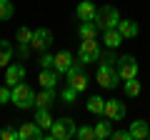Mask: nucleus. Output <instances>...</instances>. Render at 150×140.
<instances>
[{"mask_svg": "<svg viewBox=\"0 0 150 140\" xmlns=\"http://www.w3.org/2000/svg\"><path fill=\"white\" fill-rule=\"evenodd\" d=\"M68 80V85H73L78 93H83L88 88V75H83V73H78V75H73V78H65Z\"/></svg>", "mask_w": 150, "mask_h": 140, "instance_id": "5701e85b", "label": "nucleus"}, {"mask_svg": "<svg viewBox=\"0 0 150 140\" xmlns=\"http://www.w3.org/2000/svg\"><path fill=\"white\" fill-rule=\"evenodd\" d=\"M35 123L40 125L43 130H50V128H53V118H50L48 108H38V113H35Z\"/></svg>", "mask_w": 150, "mask_h": 140, "instance_id": "412c9836", "label": "nucleus"}, {"mask_svg": "<svg viewBox=\"0 0 150 140\" xmlns=\"http://www.w3.org/2000/svg\"><path fill=\"white\" fill-rule=\"evenodd\" d=\"M18 135H20V140H43L45 130L33 120V123H23L20 128H18Z\"/></svg>", "mask_w": 150, "mask_h": 140, "instance_id": "6e6552de", "label": "nucleus"}, {"mask_svg": "<svg viewBox=\"0 0 150 140\" xmlns=\"http://www.w3.org/2000/svg\"><path fill=\"white\" fill-rule=\"evenodd\" d=\"M78 133L73 118H63V120H53V128H50V138L53 140H70Z\"/></svg>", "mask_w": 150, "mask_h": 140, "instance_id": "39448f33", "label": "nucleus"}, {"mask_svg": "<svg viewBox=\"0 0 150 140\" xmlns=\"http://www.w3.org/2000/svg\"><path fill=\"white\" fill-rule=\"evenodd\" d=\"M110 123H112L110 118H108V120H98V123H95V140H105V138H110V135H112Z\"/></svg>", "mask_w": 150, "mask_h": 140, "instance_id": "aec40b11", "label": "nucleus"}, {"mask_svg": "<svg viewBox=\"0 0 150 140\" xmlns=\"http://www.w3.org/2000/svg\"><path fill=\"white\" fill-rule=\"evenodd\" d=\"M60 73L55 68H43V73H40V78H38V83H40V85L43 88H55L58 85V80H60Z\"/></svg>", "mask_w": 150, "mask_h": 140, "instance_id": "9b49d317", "label": "nucleus"}, {"mask_svg": "<svg viewBox=\"0 0 150 140\" xmlns=\"http://www.w3.org/2000/svg\"><path fill=\"white\" fill-rule=\"evenodd\" d=\"M30 40H33L30 28H18V43H20V48H30Z\"/></svg>", "mask_w": 150, "mask_h": 140, "instance_id": "b1692460", "label": "nucleus"}, {"mask_svg": "<svg viewBox=\"0 0 150 140\" xmlns=\"http://www.w3.org/2000/svg\"><path fill=\"white\" fill-rule=\"evenodd\" d=\"M95 80H98V85H100V88H105V90H112V88H118V85H120V80H123V78H120L118 65H115V63H105V60H103L100 68H98Z\"/></svg>", "mask_w": 150, "mask_h": 140, "instance_id": "f257e3e1", "label": "nucleus"}, {"mask_svg": "<svg viewBox=\"0 0 150 140\" xmlns=\"http://www.w3.org/2000/svg\"><path fill=\"white\" fill-rule=\"evenodd\" d=\"M25 80V65H18V63H13V65H8V70H5V85H18V83H23Z\"/></svg>", "mask_w": 150, "mask_h": 140, "instance_id": "9d476101", "label": "nucleus"}, {"mask_svg": "<svg viewBox=\"0 0 150 140\" xmlns=\"http://www.w3.org/2000/svg\"><path fill=\"white\" fill-rule=\"evenodd\" d=\"M60 98H63V100L68 103V105H73V103H75V98H78V90H75L73 85H65V90L60 93Z\"/></svg>", "mask_w": 150, "mask_h": 140, "instance_id": "cd10ccee", "label": "nucleus"}, {"mask_svg": "<svg viewBox=\"0 0 150 140\" xmlns=\"http://www.w3.org/2000/svg\"><path fill=\"white\" fill-rule=\"evenodd\" d=\"M13 13H15V8H13V3L10 0H0V20L5 23V20H10L13 18Z\"/></svg>", "mask_w": 150, "mask_h": 140, "instance_id": "393cba45", "label": "nucleus"}, {"mask_svg": "<svg viewBox=\"0 0 150 140\" xmlns=\"http://www.w3.org/2000/svg\"><path fill=\"white\" fill-rule=\"evenodd\" d=\"M118 73L123 80H130V78H138V60L133 55H123L118 58Z\"/></svg>", "mask_w": 150, "mask_h": 140, "instance_id": "0eeeda50", "label": "nucleus"}, {"mask_svg": "<svg viewBox=\"0 0 150 140\" xmlns=\"http://www.w3.org/2000/svg\"><path fill=\"white\" fill-rule=\"evenodd\" d=\"M118 23H120V13H118V8H115V5H103V8H98V13H95V25L100 28V30L118 28Z\"/></svg>", "mask_w": 150, "mask_h": 140, "instance_id": "f03ea898", "label": "nucleus"}, {"mask_svg": "<svg viewBox=\"0 0 150 140\" xmlns=\"http://www.w3.org/2000/svg\"><path fill=\"white\" fill-rule=\"evenodd\" d=\"M80 38L83 40H90V38H98V33H100V28L95 25V20H83L80 23Z\"/></svg>", "mask_w": 150, "mask_h": 140, "instance_id": "6ab92c4d", "label": "nucleus"}, {"mask_svg": "<svg viewBox=\"0 0 150 140\" xmlns=\"http://www.w3.org/2000/svg\"><path fill=\"white\" fill-rule=\"evenodd\" d=\"M95 13H98V8L93 5L90 0H83L80 5L75 8V15H78V20H95Z\"/></svg>", "mask_w": 150, "mask_h": 140, "instance_id": "f8f14e48", "label": "nucleus"}, {"mask_svg": "<svg viewBox=\"0 0 150 140\" xmlns=\"http://www.w3.org/2000/svg\"><path fill=\"white\" fill-rule=\"evenodd\" d=\"M118 30H120V35H123L125 40H128V38H135V35H138V33H140V28H138V23H135V20H123V18H120Z\"/></svg>", "mask_w": 150, "mask_h": 140, "instance_id": "f3484780", "label": "nucleus"}, {"mask_svg": "<svg viewBox=\"0 0 150 140\" xmlns=\"http://www.w3.org/2000/svg\"><path fill=\"white\" fill-rule=\"evenodd\" d=\"M105 33V48L108 50H115V48H120V43H123V35H120V30L118 28H110V30H103Z\"/></svg>", "mask_w": 150, "mask_h": 140, "instance_id": "dca6fc26", "label": "nucleus"}, {"mask_svg": "<svg viewBox=\"0 0 150 140\" xmlns=\"http://www.w3.org/2000/svg\"><path fill=\"white\" fill-rule=\"evenodd\" d=\"M73 63H75V58L68 53V50H63V53L55 55V70H58L60 75H65V73H68V68H70Z\"/></svg>", "mask_w": 150, "mask_h": 140, "instance_id": "4468645a", "label": "nucleus"}, {"mask_svg": "<svg viewBox=\"0 0 150 140\" xmlns=\"http://www.w3.org/2000/svg\"><path fill=\"white\" fill-rule=\"evenodd\" d=\"M53 45V33L48 28H38L33 30V40H30V48L38 50V53H45V50Z\"/></svg>", "mask_w": 150, "mask_h": 140, "instance_id": "423d86ee", "label": "nucleus"}, {"mask_svg": "<svg viewBox=\"0 0 150 140\" xmlns=\"http://www.w3.org/2000/svg\"><path fill=\"white\" fill-rule=\"evenodd\" d=\"M0 138H3V140H18L20 135H18V130H15V128H10V125H5V128L0 130Z\"/></svg>", "mask_w": 150, "mask_h": 140, "instance_id": "c85d7f7f", "label": "nucleus"}, {"mask_svg": "<svg viewBox=\"0 0 150 140\" xmlns=\"http://www.w3.org/2000/svg\"><path fill=\"white\" fill-rule=\"evenodd\" d=\"M78 60H80L83 65H88V63H95V60H103V48H100V43H98L95 38H90V40H83L80 50H78Z\"/></svg>", "mask_w": 150, "mask_h": 140, "instance_id": "7ed1b4c3", "label": "nucleus"}, {"mask_svg": "<svg viewBox=\"0 0 150 140\" xmlns=\"http://www.w3.org/2000/svg\"><path fill=\"white\" fill-rule=\"evenodd\" d=\"M10 98H13V88L10 85H0V105L10 103Z\"/></svg>", "mask_w": 150, "mask_h": 140, "instance_id": "c756f323", "label": "nucleus"}, {"mask_svg": "<svg viewBox=\"0 0 150 140\" xmlns=\"http://www.w3.org/2000/svg\"><path fill=\"white\" fill-rule=\"evenodd\" d=\"M30 50H33V48H20L18 53H20V58H25V60H28V55H30Z\"/></svg>", "mask_w": 150, "mask_h": 140, "instance_id": "473e14b6", "label": "nucleus"}, {"mask_svg": "<svg viewBox=\"0 0 150 140\" xmlns=\"http://www.w3.org/2000/svg\"><path fill=\"white\" fill-rule=\"evenodd\" d=\"M55 100V88H43V93L35 95V108H50Z\"/></svg>", "mask_w": 150, "mask_h": 140, "instance_id": "2eb2a0df", "label": "nucleus"}, {"mask_svg": "<svg viewBox=\"0 0 150 140\" xmlns=\"http://www.w3.org/2000/svg\"><path fill=\"white\" fill-rule=\"evenodd\" d=\"M110 138H115V140H130L133 135H130V130H112Z\"/></svg>", "mask_w": 150, "mask_h": 140, "instance_id": "2f4dec72", "label": "nucleus"}, {"mask_svg": "<svg viewBox=\"0 0 150 140\" xmlns=\"http://www.w3.org/2000/svg\"><path fill=\"white\" fill-rule=\"evenodd\" d=\"M10 103H15L18 108H23V110L25 108H35V93H33L25 83H18V85H13Z\"/></svg>", "mask_w": 150, "mask_h": 140, "instance_id": "20e7f679", "label": "nucleus"}, {"mask_svg": "<svg viewBox=\"0 0 150 140\" xmlns=\"http://www.w3.org/2000/svg\"><path fill=\"white\" fill-rule=\"evenodd\" d=\"M10 58H13V45L8 40H0V68L10 65Z\"/></svg>", "mask_w": 150, "mask_h": 140, "instance_id": "4be33fe9", "label": "nucleus"}, {"mask_svg": "<svg viewBox=\"0 0 150 140\" xmlns=\"http://www.w3.org/2000/svg\"><path fill=\"white\" fill-rule=\"evenodd\" d=\"M103 118H110V120H123L125 118V103L112 98V100H105V115Z\"/></svg>", "mask_w": 150, "mask_h": 140, "instance_id": "1a4fd4ad", "label": "nucleus"}, {"mask_svg": "<svg viewBox=\"0 0 150 140\" xmlns=\"http://www.w3.org/2000/svg\"><path fill=\"white\" fill-rule=\"evenodd\" d=\"M130 135H133V140L150 138V125L145 123V120H133V125H130Z\"/></svg>", "mask_w": 150, "mask_h": 140, "instance_id": "ddd939ff", "label": "nucleus"}, {"mask_svg": "<svg viewBox=\"0 0 150 140\" xmlns=\"http://www.w3.org/2000/svg\"><path fill=\"white\" fill-rule=\"evenodd\" d=\"M85 108H88V113H93V115H105V100H103L100 95H90L88 103H85Z\"/></svg>", "mask_w": 150, "mask_h": 140, "instance_id": "a211bd4d", "label": "nucleus"}, {"mask_svg": "<svg viewBox=\"0 0 150 140\" xmlns=\"http://www.w3.org/2000/svg\"><path fill=\"white\" fill-rule=\"evenodd\" d=\"M125 95L128 98H138L140 95V80H135V78L125 80Z\"/></svg>", "mask_w": 150, "mask_h": 140, "instance_id": "a878e982", "label": "nucleus"}, {"mask_svg": "<svg viewBox=\"0 0 150 140\" xmlns=\"http://www.w3.org/2000/svg\"><path fill=\"white\" fill-rule=\"evenodd\" d=\"M78 138L80 140H95V128H90V125H83V128H78Z\"/></svg>", "mask_w": 150, "mask_h": 140, "instance_id": "bb28decb", "label": "nucleus"}, {"mask_svg": "<svg viewBox=\"0 0 150 140\" xmlns=\"http://www.w3.org/2000/svg\"><path fill=\"white\" fill-rule=\"evenodd\" d=\"M38 63H40V68H55V55H50V53H43Z\"/></svg>", "mask_w": 150, "mask_h": 140, "instance_id": "7c9ffc66", "label": "nucleus"}]
</instances>
